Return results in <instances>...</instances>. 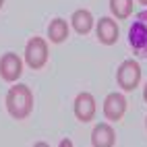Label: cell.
<instances>
[{
	"label": "cell",
	"instance_id": "2",
	"mask_svg": "<svg viewBox=\"0 0 147 147\" xmlns=\"http://www.w3.org/2000/svg\"><path fill=\"white\" fill-rule=\"evenodd\" d=\"M129 42L139 56H147V11L137 15V21L129 29Z\"/></svg>",
	"mask_w": 147,
	"mask_h": 147
},
{
	"label": "cell",
	"instance_id": "5",
	"mask_svg": "<svg viewBox=\"0 0 147 147\" xmlns=\"http://www.w3.org/2000/svg\"><path fill=\"white\" fill-rule=\"evenodd\" d=\"M23 73V60L19 58L15 52H6L0 58V77L4 81H17Z\"/></svg>",
	"mask_w": 147,
	"mask_h": 147
},
{
	"label": "cell",
	"instance_id": "13",
	"mask_svg": "<svg viewBox=\"0 0 147 147\" xmlns=\"http://www.w3.org/2000/svg\"><path fill=\"white\" fill-rule=\"evenodd\" d=\"M58 147H75V145H73V141H71V139H62Z\"/></svg>",
	"mask_w": 147,
	"mask_h": 147
},
{
	"label": "cell",
	"instance_id": "7",
	"mask_svg": "<svg viewBox=\"0 0 147 147\" xmlns=\"http://www.w3.org/2000/svg\"><path fill=\"white\" fill-rule=\"evenodd\" d=\"M126 112V100L122 93H110L104 102V114L108 120H120Z\"/></svg>",
	"mask_w": 147,
	"mask_h": 147
},
{
	"label": "cell",
	"instance_id": "11",
	"mask_svg": "<svg viewBox=\"0 0 147 147\" xmlns=\"http://www.w3.org/2000/svg\"><path fill=\"white\" fill-rule=\"evenodd\" d=\"M48 37L54 44H60L68 37V23L64 19H52V23L48 25Z\"/></svg>",
	"mask_w": 147,
	"mask_h": 147
},
{
	"label": "cell",
	"instance_id": "3",
	"mask_svg": "<svg viewBox=\"0 0 147 147\" xmlns=\"http://www.w3.org/2000/svg\"><path fill=\"white\" fill-rule=\"evenodd\" d=\"M48 60V44L42 37H31L25 46V62L31 68H42Z\"/></svg>",
	"mask_w": 147,
	"mask_h": 147
},
{
	"label": "cell",
	"instance_id": "17",
	"mask_svg": "<svg viewBox=\"0 0 147 147\" xmlns=\"http://www.w3.org/2000/svg\"><path fill=\"white\" fill-rule=\"evenodd\" d=\"M2 4H4V0H0V8H2Z\"/></svg>",
	"mask_w": 147,
	"mask_h": 147
},
{
	"label": "cell",
	"instance_id": "10",
	"mask_svg": "<svg viewBox=\"0 0 147 147\" xmlns=\"http://www.w3.org/2000/svg\"><path fill=\"white\" fill-rule=\"evenodd\" d=\"M71 25L77 33H89L91 31V27H93V17L89 11H85V8H81V11H75L73 13V19H71Z\"/></svg>",
	"mask_w": 147,
	"mask_h": 147
},
{
	"label": "cell",
	"instance_id": "9",
	"mask_svg": "<svg viewBox=\"0 0 147 147\" xmlns=\"http://www.w3.org/2000/svg\"><path fill=\"white\" fill-rule=\"evenodd\" d=\"M114 139H116L114 129H112L110 124H106V122H100L93 129V133H91L93 147H112L114 145Z\"/></svg>",
	"mask_w": 147,
	"mask_h": 147
},
{
	"label": "cell",
	"instance_id": "6",
	"mask_svg": "<svg viewBox=\"0 0 147 147\" xmlns=\"http://www.w3.org/2000/svg\"><path fill=\"white\" fill-rule=\"evenodd\" d=\"M75 116L81 122H89L95 116V100H93L91 93L83 91L75 97Z\"/></svg>",
	"mask_w": 147,
	"mask_h": 147
},
{
	"label": "cell",
	"instance_id": "12",
	"mask_svg": "<svg viewBox=\"0 0 147 147\" xmlns=\"http://www.w3.org/2000/svg\"><path fill=\"white\" fill-rule=\"evenodd\" d=\"M110 8L118 19H126L133 13V0H110Z\"/></svg>",
	"mask_w": 147,
	"mask_h": 147
},
{
	"label": "cell",
	"instance_id": "1",
	"mask_svg": "<svg viewBox=\"0 0 147 147\" xmlns=\"http://www.w3.org/2000/svg\"><path fill=\"white\" fill-rule=\"evenodd\" d=\"M33 108V95H31V89L23 83H17L13 85L6 93V110L13 118L21 120V118H27L29 112Z\"/></svg>",
	"mask_w": 147,
	"mask_h": 147
},
{
	"label": "cell",
	"instance_id": "4",
	"mask_svg": "<svg viewBox=\"0 0 147 147\" xmlns=\"http://www.w3.org/2000/svg\"><path fill=\"white\" fill-rule=\"evenodd\" d=\"M116 79H118V85L126 91H133L137 85H139L141 79V66L135 60H124L118 66V73H116Z\"/></svg>",
	"mask_w": 147,
	"mask_h": 147
},
{
	"label": "cell",
	"instance_id": "15",
	"mask_svg": "<svg viewBox=\"0 0 147 147\" xmlns=\"http://www.w3.org/2000/svg\"><path fill=\"white\" fill-rule=\"evenodd\" d=\"M143 97H145V102H147V83H145V89H143Z\"/></svg>",
	"mask_w": 147,
	"mask_h": 147
},
{
	"label": "cell",
	"instance_id": "14",
	"mask_svg": "<svg viewBox=\"0 0 147 147\" xmlns=\"http://www.w3.org/2000/svg\"><path fill=\"white\" fill-rule=\"evenodd\" d=\"M33 147H48V145H46V143H44V141H37V143H35V145H33Z\"/></svg>",
	"mask_w": 147,
	"mask_h": 147
},
{
	"label": "cell",
	"instance_id": "16",
	"mask_svg": "<svg viewBox=\"0 0 147 147\" xmlns=\"http://www.w3.org/2000/svg\"><path fill=\"white\" fill-rule=\"evenodd\" d=\"M139 2H141V4H145V6H147V0H139Z\"/></svg>",
	"mask_w": 147,
	"mask_h": 147
},
{
	"label": "cell",
	"instance_id": "8",
	"mask_svg": "<svg viewBox=\"0 0 147 147\" xmlns=\"http://www.w3.org/2000/svg\"><path fill=\"white\" fill-rule=\"evenodd\" d=\"M95 31H97V37H100V42H102V44H108V46L116 44V40H118V35H120L118 25H116L110 17H102L100 21H97Z\"/></svg>",
	"mask_w": 147,
	"mask_h": 147
}]
</instances>
